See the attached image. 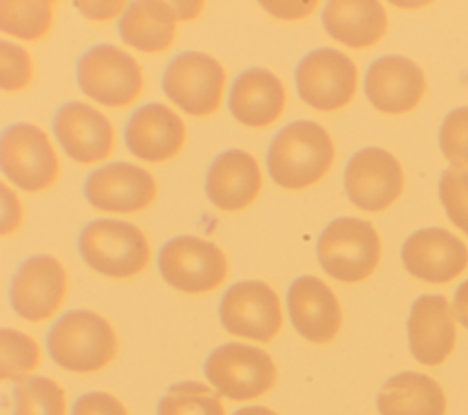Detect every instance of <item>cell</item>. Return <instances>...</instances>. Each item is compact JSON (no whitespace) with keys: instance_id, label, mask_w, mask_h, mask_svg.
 Returning a JSON list of instances; mask_svg holds the SVG:
<instances>
[{"instance_id":"52a82bcc","label":"cell","mask_w":468,"mask_h":415,"mask_svg":"<svg viewBox=\"0 0 468 415\" xmlns=\"http://www.w3.org/2000/svg\"><path fill=\"white\" fill-rule=\"evenodd\" d=\"M4 176L26 192L49 188L58 177V157L48 133L31 122H15L0 137Z\"/></svg>"},{"instance_id":"d590c367","label":"cell","mask_w":468,"mask_h":415,"mask_svg":"<svg viewBox=\"0 0 468 415\" xmlns=\"http://www.w3.org/2000/svg\"><path fill=\"white\" fill-rule=\"evenodd\" d=\"M73 5L86 18L95 22H104L117 16L122 11L124 2H73Z\"/></svg>"},{"instance_id":"4dcf8cb0","label":"cell","mask_w":468,"mask_h":415,"mask_svg":"<svg viewBox=\"0 0 468 415\" xmlns=\"http://www.w3.org/2000/svg\"><path fill=\"white\" fill-rule=\"evenodd\" d=\"M439 144L453 166L468 165V106L448 112L439 132Z\"/></svg>"},{"instance_id":"d6a6232c","label":"cell","mask_w":468,"mask_h":415,"mask_svg":"<svg viewBox=\"0 0 468 415\" xmlns=\"http://www.w3.org/2000/svg\"><path fill=\"white\" fill-rule=\"evenodd\" d=\"M71 415H128V411L117 397L104 391H88L73 402Z\"/></svg>"},{"instance_id":"9c48e42d","label":"cell","mask_w":468,"mask_h":415,"mask_svg":"<svg viewBox=\"0 0 468 415\" xmlns=\"http://www.w3.org/2000/svg\"><path fill=\"white\" fill-rule=\"evenodd\" d=\"M161 86L165 95L188 115H210L221 104L225 69L207 53L183 51L165 68Z\"/></svg>"},{"instance_id":"8d00e7d4","label":"cell","mask_w":468,"mask_h":415,"mask_svg":"<svg viewBox=\"0 0 468 415\" xmlns=\"http://www.w3.org/2000/svg\"><path fill=\"white\" fill-rule=\"evenodd\" d=\"M453 313H455L457 320L461 322V325H464L468 329V280H464L455 291Z\"/></svg>"},{"instance_id":"83f0119b","label":"cell","mask_w":468,"mask_h":415,"mask_svg":"<svg viewBox=\"0 0 468 415\" xmlns=\"http://www.w3.org/2000/svg\"><path fill=\"white\" fill-rule=\"evenodd\" d=\"M13 415H66L64 389L48 377H27L15 384Z\"/></svg>"},{"instance_id":"e575fe53","label":"cell","mask_w":468,"mask_h":415,"mask_svg":"<svg viewBox=\"0 0 468 415\" xmlns=\"http://www.w3.org/2000/svg\"><path fill=\"white\" fill-rule=\"evenodd\" d=\"M2 188V229L0 234L5 236L18 229L22 221V207L18 197L7 188L5 183H0Z\"/></svg>"},{"instance_id":"1f68e13d","label":"cell","mask_w":468,"mask_h":415,"mask_svg":"<svg viewBox=\"0 0 468 415\" xmlns=\"http://www.w3.org/2000/svg\"><path fill=\"white\" fill-rule=\"evenodd\" d=\"M33 79V60L29 53L9 40L0 42V86L4 91L24 90Z\"/></svg>"},{"instance_id":"8fae6325","label":"cell","mask_w":468,"mask_h":415,"mask_svg":"<svg viewBox=\"0 0 468 415\" xmlns=\"http://www.w3.org/2000/svg\"><path fill=\"white\" fill-rule=\"evenodd\" d=\"M219 320L230 335L271 342L282 327L280 298L265 282H238L221 296Z\"/></svg>"},{"instance_id":"836d02e7","label":"cell","mask_w":468,"mask_h":415,"mask_svg":"<svg viewBox=\"0 0 468 415\" xmlns=\"http://www.w3.org/2000/svg\"><path fill=\"white\" fill-rule=\"evenodd\" d=\"M260 5L272 16L282 20H300L314 11L318 2H260Z\"/></svg>"},{"instance_id":"4fadbf2b","label":"cell","mask_w":468,"mask_h":415,"mask_svg":"<svg viewBox=\"0 0 468 415\" xmlns=\"http://www.w3.org/2000/svg\"><path fill=\"white\" fill-rule=\"evenodd\" d=\"M66 283V271L57 258L49 254L29 256L11 278V307L24 320H48L62 305Z\"/></svg>"},{"instance_id":"cb8c5ba5","label":"cell","mask_w":468,"mask_h":415,"mask_svg":"<svg viewBox=\"0 0 468 415\" xmlns=\"http://www.w3.org/2000/svg\"><path fill=\"white\" fill-rule=\"evenodd\" d=\"M177 22V15L170 2L137 0L128 5L117 22V31L121 40L133 49L159 53L172 46Z\"/></svg>"},{"instance_id":"603a6c76","label":"cell","mask_w":468,"mask_h":415,"mask_svg":"<svg viewBox=\"0 0 468 415\" xmlns=\"http://www.w3.org/2000/svg\"><path fill=\"white\" fill-rule=\"evenodd\" d=\"M322 24L335 40L362 49L384 37L388 18L375 0H331L322 9Z\"/></svg>"},{"instance_id":"f546056e","label":"cell","mask_w":468,"mask_h":415,"mask_svg":"<svg viewBox=\"0 0 468 415\" xmlns=\"http://www.w3.org/2000/svg\"><path fill=\"white\" fill-rule=\"evenodd\" d=\"M439 197L450 221L468 234V168L450 166L442 170Z\"/></svg>"},{"instance_id":"8992f818","label":"cell","mask_w":468,"mask_h":415,"mask_svg":"<svg viewBox=\"0 0 468 415\" xmlns=\"http://www.w3.org/2000/svg\"><path fill=\"white\" fill-rule=\"evenodd\" d=\"M203 371L216 391L230 400L256 399L267 393L278 377L267 351L241 342H227L212 349Z\"/></svg>"},{"instance_id":"484cf974","label":"cell","mask_w":468,"mask_h":415,"mask_svg":"<svg viewBox=\"0 0 468 415\" xmlns=\"http://www.w3.org/2000/svg\"><path fill=\"white\" fill-rule=\"evenodd\" d=\"M53 24V2H0V29L22 40L42 38Z\"/></svg>"},{"instance_id":"74e56055","label":"cell","mask_w":468,"mask_h":415,"mask_svg":"<svg viewBox=\"0 0 468 415\" xmlns=\"http://www.w3.org/2000/svg\"><path fill=\"white\" fill-rule=\"evenodd\" d=\"M170 4L177 15V20L196 18L203 9V2H170Z\"/></svg>"},{"instance_id":"d6986e66","label":"cell","mask_w":468,"mask_h":415,"mask_svg":"<svg viewBox=\"0 0 468 415\" xmlns=\"http://www.w3.org/2000/svg\"><path fill=\"white\" fill-rule=\"evenodd\" d=\"M183 119L163 102L139 106L124 126V143L132 155L161 163L179 154L185 143Z\"/></svg>"},{"instance_id":"7402d4cb","label":"cell","mask_w":468,"mask_h":415,"mask_svg":"<svg viewBox=\"0 0 468 415\" xmlns=\"http://www.w3.org/2000/svg\"><path fill=\"white\" fill-rule=\"evenodd\" d=\"M283 106L285 88L267 68H249L230 84L229 110L243 126H269L278 121Z\"/></svg>"},{"instance_id":"44dd1931","label":"cell","mask_w":468,"mask_h":415,"mask_svg":"<svg viewBox=\"0 0 468 415\" xmlns=\"http://www.w3.org/2000/svg\"><path fill=\"white\" fill-rule=\"evenodd\" d=\"M408 342L411 355L424 366H437L452 353L455 322L442 294H422L413 302L408 316Z\"/></svg>"},{"instance_id":"5bb4252c","label":"cell","mask_w":468,"mask_h":415,"mask_svg":"<svg viewBox=\"0 0 468 415\" xmlns=\"http://www.w3.org/2000/svg\"><path fill=\"white\" fill-rule=\"evenodd\" d=\"M84 196L97 210L133 214L152 205L157 196V185L143 166L117 161L88 174Z\"/></svg>"},{"instance_id":"f1b7e54d","label":"cell","mask_w":468,"mask_h":415,"mask_svg":"<svg viewBox=\"0 0 468 415\" xmlns=\"http://www.w3.org/2000/svg\"><path fill=\"white\" fill-rule=\"evenodd\" d=\"M0 377L4 380H24L38 366L40 349L38 344L26 333L2 327L0 329Z\"/></svg>"},{"instance_id":"3957f363","label":"cell","mask_w":468,"mask_h":415,"mask_svg":"<svg viewBox=\"0 0 468 415\" xmlns=\"http://www.w3.org/2000/svg\"><path fill=\"white\" fill-rule=\"evenodd\" d=\"M79 252L88 267L110 278L135 276L150 261V243L143 230L110 218L93 219L80 230Z\"/></svg>"},{"instance_id":"9a60e30c","label":"cell","mask_w":468,"mask_h":415,"mask_svg":"<svg viewBox=\"0 0 468 415\" xmlns=\"http://www.w3.org/2000/svg\"><path fill=\"white\" fill-rule=\"evenodd\" d=\"M53 133L66 155L80 165L102 161L113 150L110 119L82 101L64 102L55 112Z\"/></svg>"},{"instance_id":"f35d334b","label":"cell","mask_w":468,"mask_h":415,"mask_svg":"<svg viewBox=\"0 0 468 415\" xmlns=\"http://www.w3.org/2000/svg\"><path fill=\"white\" fill-rule=\"evenodd\" d=\"M234 415H278L276 411L265 408V406H247L234 411Z\"/></svg>"},{"instance_id":"e0dca14e","label":"cell","mask_w":468,"mask_h":415,"mask_svg":"<svg viewBox=\"0 0 468 415\" xmlns=\"http://www.w3.org/2000/svg\"><path fill=\"white\" fill-rule=\"evenodd\" d=\"M424 71L408 57L384 55L373 60L364 77L367 101L384 113H406L424 95Z\"/></svg>"},{"instance_id":"7a4b0ae2","label":"cell","mask_w":468,"mask_h":415,"mask_svg":"<svg viewBox=\"0 0 468 415\" xmlns=\"http://www.w3.org/2000/svg\"><path fill=\"white\" fill-rule=\"evenodd\" d=\"M46 347L60 367L73 373H93L115 358L119 340L106 318L88 309H73L49 327Z\"/></svg>"},{"instance_id":"4316f807","label":"cell","mask_w":468,"mask_h":415,"mask_svg":"<svg viewBox=\"0 0 468 415\" xmlns=\"http://www.w3.org/2000/svg\"><path fill=\"white\" fill-rule=\"evenodd\" d=\"M157 415H225L219 393L196 380L172 384L157 402Z\"/></svg>"},{"instance_id":"6da1fadb","label":"cell","mask_w":468,"mask_h":415,"mask_svg":"<svg viewBox=\"0 0 468 415\" xmlns=\"http://www.w3.org/2000/svg\"><path fill=\"white\" fill-rule=\"evenodd\" d=\"M335 159L327 130L314 121H294L283 126L267 150V170L283 188H307L318 183Z\"/></svg>"},{"instance_id":"2e32d148","label":"cell","mask_w":468,"mask_h":415,"mask_svg":"<svg viewBox=\"0 0 468 415\" xmlns=\"http://www.w3.org/2000/svg\"><path fill=\"white\" fill-rule=\"evenodd\" d=\"M400 258L410 274L430 283H446L468 265V249L446 229H419L406 238Z\"/></svg>"},{"instance_id":"30bf717a","label":"cell","mask_w":468,"mask_h":415,"mask_svg":"<svg viewBox=\"0 0 468 415\" xmlns=\"http://www.w3.org/2000/svg\"><path fill=\"white\" fill-rule=\"evenodd\" d=\"M298 97L318 112H335L351 102L356 91V66L335 48L309 51L294 71Z\"/></svg>"},{"instance_id":"d4e9b609","label":"cell","mask_w":468,"mask_h":415,"mask_svg":"<svg viewBox=\"0 0 468 415\" xmlns=\"http://www.w3.org/2000/svg\"><path fill=\"white\" fill-rule=\"evenodd\" d=\"M377 410L380 415H444L446 397L431 377L402 371L382 384Z\"/></svg>"},{"instance_id":"ba28073f","label":"cell","mask_w":468,"mask_h":415,"mask_svg":"<svg viewBox=\"0 0 468 415\" xmlns=\"http://www.w3.org/2000/svg\"><path fill=\"white\" fill-rule=\"evenodd\" d=\"M157 267L168 285L190 294L214 291L229 271L227 258L216 243L188 234L176 236L161 247Z\"/></svg>"},{"instance_id":"277c9868","label":"cell","mask_w":468,"mask_h":415,"mask_svg":"<svg viewBox=\"0 0 468 415\" xmlns=\"http://www.w3.org/2000/svg\"><path fill=\"white\" fill-rule=\"evenodd\" d=\"M318 261L331 278L346 283L366 280L380 260V238L373 225L360 218L333 219L316 243Z\"/></svg>"},{"instance_id":"5b68a950","label":"cell","mask_w":468,"mask_h":415,"mask_svg":"<svg viewBox=\"0 0 468 415\" xmlns=\"http://www.w3.org/2000/svg\"><path fill=\"white\" fill-rule=\"evenodd\" d=\"M77 82L84 95L106 108L132 104L144 84L139 62L112 44H97L79 57Z\"/></svg>"},{"instance_id":"ffe728a7","label":"cell","mask_w":468,"mask_h":415,"mask_svg":"<svg viewBox=\"0 0 468 415\" xmlns=\"http://www.w3.org/2000/svg\"><path fill=\"white\" fill-rule=\"evenodd\" d=\"M261 188L258 161L245 150L230 148L214 157L205 177L208 201L225 212L247 208Z\"/></svg>"},{"instance_id":"7c38bea8","label":"cell","mask_w":468,"mask_h":415,"mask_svg":"<svg viewBox=\"0 0 468 415\" xmlns=\"http://www.w3.org/2000/svg\"><path fill=\"white\" fill-rule=\"evenodd\" d=\"M404 176L393 154L378 146L355 152L344 170V188L355 207L366 212L388 208L402 192Z\"/></svg>"},{"instance_id":"ac0fdd59","label":"cell","mask_w":468,"mask_h":415,"mask_svg":"<svg viewBox=\"0 0 468 415\" xmlns=\"http://www.w3.org/2000/svg\"><path fill=\"white\" fill-rule=\"evenodd\" d=\"M292 327L313 344L331 342L342 325V309L331 287L316 276H298L287 291Z\"/></svg>"}]
</instances>
